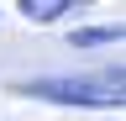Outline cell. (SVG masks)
<instances>
[{
	"mask_svg": "<svg viewBox=\"0 0 126 121\" xmlns=\"http://www.w3.org/2000/svg\"><path fill=\"white\" fill-rule=\"evenodd\" d=\"M74 48H121V21H116V26H89V32H74Z\"/></svg>",
	"mask_w": 126,
	"mask_h": 121,
	"instance_id": "obj_3",
	"label": "cell"
},
{
	"mask_svg": "<svg viewBox=\"0 0 126 121\" xmlns=\"http://www.w3.org/2000/svg\"><path fill=\"white\" fill-rule=\"evenodd\" d=\"M16 95H37L53 105H121V74H100V79H32L16 84Z\"/></svg>",
	"mask_w": 126,
	"mask_h": 121,
	"instance_id": "obj_1",
	"label": "cell"
},
{
	"mask_svg": "<svg viewBox=\"0 0 126 121\" xmlns=\"http://www.w3.org/2000/svg\"><path fill=\"white\" fill-rule=\"evenodd\" d=\"M79 5H89V0H21V16L47 26V21H58L63 11H79Z\"/></svg>",
	"mask_w": 126,
	"mask_h": 121,
	"instance_id": "obj_2",
	"label": "cell"
}]
</instances>
